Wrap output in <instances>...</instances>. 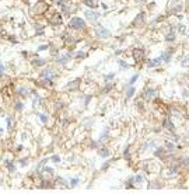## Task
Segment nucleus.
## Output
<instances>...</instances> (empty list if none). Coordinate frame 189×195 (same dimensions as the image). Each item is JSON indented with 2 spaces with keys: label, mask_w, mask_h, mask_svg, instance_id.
Segmentation results:
<instances>
[{
  "label": "nucleus",
  "mask_w": 189,
  "mask_h": 195,
  "mask_svg": "<svg viewBox=\"0 0 189 195\" xmlns=\"http://www.w3.org/2000/svg\"><path fill=\"white\" fill-rule=\"evenodd\" d=\"M69 28L72 29H84L86 28V21L80 17H73L69 21Z\"/></svg>",
  "instance_id": "nucleus-1"
},
{
  "label": "nucleus",
  "mask_w": 189,
  "mask_h": 195,
  "mask_svg": "<svg viewBox=\"0 0 189 195\" xmlns=\"http://www.w3.org/2000/svg\"><path fill=\"white\" fill-rule=\"evenodd\" d=\"M48 21H49L51 25H53V27H59V25L63 24V16L60 13H52L51 16H48Z\"/></svg>",
  "instance_id": "nucleus-2"
},
{
  "label": "nucleus",
  "mask_w": 189,
  "mask_h": 195,
  "mask_svg": "<svg viewBox=\"0 0 189 195\" xmlns=\"http://www.w3.org/2000/svg\"><path fill=\"white\" fill-rule=\"evenodd\" d=\"M95 34H97L98 38H102V39L111 37V32L105 27H102V25H97V27H95Z\"/></svg>",
  "instance_id": "nucleus-3"
},
{
  "label": "nucleus",
  "mask_w": 189,
  "mask_h": 195,
  "mask_svg": "<svg viewBox=\"0 0 189 195\" xmlns=\"http://www.w3.org/2000/svg\"><path fill=\"white\" fill-rule=\"evenodd\" d=\"M48 9V4L45 2H39L36 3V4L34 6V9H32V11H34V14H38V16H41V14H43Z\"/></svg>",
  "instance_id": "nucleus-4"
},
{
  "label": "nucleus",
  "mask_w": 189,
  "mask_h": 195,
  "mask_svg": "<svg viewBox=\"0 0 189 195\" xmlns=\"http://www.w3.org/2000/svg\"><path fill=\"white\" fill-rule=\"evenodd\" d=\"M132 55H133V59H135L136 62H140V61H143V58H144V49H142V48H135V49L132 51Z\"/></svg>",
  "instance_id": "nucleus-5"
},
{
  "label": "nucleus",
  "mask_w": 189,
  "mask_h": 195,
  "mask_svg": "<svg viewBox=\"0 0 189 195\" xmlns=\"http://www.w3.org/2000/svg\"><path fill=\"white\" fill-rule=\"evenodd\" d=\"M84 16H86V18H87V20H90V21H97L99 18V14L97 13V11L91 10V9L84 11Z\"/></svg>",
  "instance_id": "nucleus-6"
},
{
  "label": "nucleus",
  "mask_w": 189,
  "mask_h": 195,
  "mask_svg": "<svg viewBox=\"0 0 189 195\" xmlns=\"http://www.w3.org/2000/svg\"><path fill=\"white\" fill-rule=\"evenodd\" d=\"M72 55H73L72 52H69V54H66V55L58 56V58H56V62L59 63V65H66V63L69 62V59H70V56H72Z\"/></svg>",
  "instance_id": "nucleus-7"
},
{
  "label": "nucleus",
  "mask_w": 189,
  "mask_h": 195,
  "mask_svg": "<svg viewBox=\"0 0 189 195\" xmlns=\"http://www.w3.org/2000/svg\"><path fill=\"white\" fill-rule=\"evenodd\" d=\"M42 77H45V79H51V80H53L55 77H56V73H55V70H52V69H45L42 72Z\"/></svg>",
  "instance_id": "nucleus-8"
},
{
  "label": "nucleus",
  "mask_w": 189,
  "mask_h": 195,
  "mask_svg": "<svg viewBox=\"0 0 189 195\" xmlns=\"http://www.w3.org/2000/svg\"><path fill=\"white\" fill-rule=\"evenodd\" d=\"M144 20H146V14L140 13V14H137V17L133 20V25H142L144 22Z\"/></svg>",
  "instance_id": "nucleus-9"
},
{
  "label": "nucleus",
  "mask_w": 189,
  "mask_h": 195,
  "mask_svg": "<svg viewBox=\"0 0 189 195\" xmlns=\"http://www.w3.org/2000/svg\"><path fill=\"white\" fill-rule=\"evenodd\" d=\"M38 83H39V86H42V87H48V88H52V87H53V83H52L51 79H45V77H43V80L38 81Z\"/></svg>",
  "instance_id": "nucleus-10"
},
{
  "label": "nucleus",
  "mask_w": 189,
  "mask_h": 195,
  "mask_svg": "<svg viewBox=\"0 0 189 195\" xmlns=\"http://www.w3.org/2000/svg\"><path fill=\"white\" fill-rule=\"evenodd\" d=\"M161 65V59L160 58H155V59H150L149 62H147V66L149 67H157Z\"/></svg>",
  "instance_id": "nucleus-11"
},
{
  "label": "nucleus",
  "mask_w": 189,
  "mask_h": 195,
  "mask_svg": "<svg viewBox=\"0 0 189 195\" xmlns=\"http://www.w3.org/2000/svg\"><path fill=\"white\" fill-rule=\"evenodd\" d=\"M154 96H155V90L154 88H151V87L146 88V91H144V97H146V98H153Z\"/></svg>",
  "instance_id": "nucleus-12"
},
{
  "label": "nucleus",
  "mask_w": 189,
  "mask_h": 195,
  "mask_svg": "<svg viewBox=\"0 0 189 195\" xmlns=\"http://www.w3.org/2000/svg\"><path fill=\"white\" fill-rule=\"evenodd\" d=\"M160 59H161V62L168 63L169 61H171V52H164V54L160 56Z\"/></svg>",
  "instance_id": "nucleus-13"
},
{
  "label": "nucleus",
  "mask_w": 189,
  "mask_h": 195,
  "mask_svg": "<svg viewBox=\"0 0 189 195\" xmlns=\"http://www.w3.org/2000/svg\"><path fill=\"white\" fill-rule=\"evenodd\" d=\"M79 83H80V79H76V80L70 81V84L66 86V88H67V90H73V88L79 87Z\"/></svg>",
  "instance_id": "nucleus-14"
},
{
  "label": "nucleus",
  "mask_w": 189,
  "mask_h": 195,
  "mask_svg": "<svg viewBox=\"0 0 189 195\" xmlns=\"http://www.w3.org/2000/svg\"><path fill=\"white\" fill-rule=\"evenodd\" d=\"M83 2H84V4H86L88 9H95V7L98 6L95 0H83Z\"/></svg>",
  "instance_id": "nucleus-15"
},
{
  "label": "nucleus",
  "mask_w": 189,
  "mask_h": 195,
  "mask_svg": "<svg viewBox=\"0 0 189 195\" xmlns=\"http://www.w3.org/2000/svg\"><path fill=\"white\" fill-rule=\"evenodd\" d=\"M60 7H62V11H63V16H69V14H70V4L63 3Z\"/></svg>",
  "instance_id": "nucleus-16"
},
{
  "label": "nucleus",
  "mask_w": 189,
  "mask_h": 195,
  "mask_svg": "<svg viewBox=\"0 0 189 195\" xmlns=\"http://www.w3.org/2000/svg\"><path fill=\"white\" fill-rule=\"evenodd\" d=\"M45 63H46V61L45 59H41V58H36L32 61V65L34 66H45Z\"/></svg>",
  "instance_id": "nucleus-17"
},
{
  "label": "nucleus",
  "mask_w": 189,
  "mask_h": 195,
  "mask_svg": "<svg viewBox=\"0 0 189 195\" xmlns=\"http://www.w3.org/2000/svg\"><path fill=\"white\" fill-rule=\"evenodd\" d=\"M43 31H45V27H43V25H41V24H36V25H35V32H36V35H41V34H43Z\"/></svg>",
  "instance_id": "nucleus-18"
},
{
  "label": "nucleus",
  "mask_w": 189,
  "mask_h": 195,
  "mask_svg": "<svg viewBox=\"0 0 189 195\" xmlns=\"http://www.w3.org/2000/svg\"><path fill=\"white\" fill-rule=\"evenodd\" d=\"M74 58H76V59H83V58H86V52H84V51L76 52V54H74Z\"/></svg>",
  "instance_id": "nucleus-19"
},
{
  "label": "nucleus",
  "mask_w": 189,
  "mask_h": 195,
  "mask_svg": "<svg viewBox=\"0 0 189 195\" xmlns=\"http://www.w3.org/2000/svg\"><path fill=\"white\" fill-rule=\"evenodd\" d=\"M165 41H167V42H172V41H175V34H174V32H169L168 35L165 37Z\"/></svg>",
  "instance_id": "nucleus-20"
},
{
  "label": "nucleus",
  "mask_w": 189,
  "mask_h": 195,
  "mask_svg": "<svg viewBox=\"0 0 189 195\" xmlns=\"http://www.w3.org/2000/svg\"><path fill=\"white\" fill-rule=\"evenodd\" d=\"M99 156H101V157H108L109 156V150H106V149H101V150H99Z\"/></svg>",
  "instance_id": "nucleus-21"
},
{
  "label": "nucleus",
  "mask_w": 189,
  "mask_h": 195,
  "mask_svg": "<svg viewBox=\"0 0 189 195\" xmlns=\"http://www.w3.org/2000/svg\"><path fill=\"white\" fill-rule=\"evenodd\" d=\"M135 94V87H130L128 90V93H126V97H128V98H130V97Z\"/></svg>",
  "instance_id": "nucleus-22"
},
{
  "label": "nucleus",
  "mask_w": 189,
  "mask_h": 195,
  "mask_svg": "<svg viewBox=\"0 0 189 195\" xmlns=\"http://www.w3.org/2000/svg\"><path fill=\"white\" fill-rule=\"evenodd\" d=\"M164 126H168V129H174V125H172V122L171 121H168V119H165L164 121Z\"/></svg>",
  "instance_id": "nucleus-23"
},
{
  "label": "nucleus",
  "mask_w": 189,
  "mask_h": 195,
  "mask_svg": "<svg viewBox=\"0 0 189 195\" xmlns=\"http://www.w3.org/2000/svg\"><path fill=\"white\" fill-rule=\"evenodd\" d=\"M7 126H9V131L13 129V117H9V118H7Z\"/></svg>",
  "instance_id": "nucleus-24"
},
{
  "label": "nucleus",
  "mask_w": 189,
  "mask_h": 195,
  "mask_svg": "<svg viewBox=\"0 0 189 195\" xmlns=\"http://www.w3.org/2000/svg\"><path fill=\"white\" fill-rule=\"evenodd\" d=\"M48 48H49V45H48V44H43V45H39V46H38V51L42 52V51H46Z\"/></svg>",
  "instance_id": "nucleus-25"
},
{
  "label": "nucleus",
  "mask_w": 189,
  "mask_h": 195,
  "mask_svg": "<svg viewBox=\"0 0 189 195\" xmlns=\"http://www.w3.org/2000/svg\"><path fill=\"white\" fill-rule=\"evenodd\" d=\"M162 153H164V149H162V147H160V149H157V150H155V153H154V155L157 156V157H161V156H162Z\"/></svg>",
  "instance_id": "nucleus-26"
},
{
  "label": "nucleus",
  "mask_w": 189,
  "mask_h": 195,
  "mask_svg": "<svg viewBox=\"0 0 189 195\" xmlns=\"http://www.w3.org/2000/svg\"><path fill=\"white\" fill-rule=\"evenodd\" d=\"M137 79H139V74H135V76H132V77H130V80H129V84L132 86L136 80H137Z\"/></svg>",
  "instance_id": "nucleus-27"
},
{
  "label": "nucleus",
  "mask_w": 189,
  "mask_h": 195,
  "mask_svg": "<svg viewBox=\"0 0 189 195\" xmlns=\"http://www.w3.org/2000/svg\"><path fill=\"white\" fill-rule=\"evenodd\" d=\"M16 110H17V111H23V110H24V104H23V103H17V104H16Z\"/></svg>",
  "instance_id": "nucleus-28"
},
{
  "label": "nucleus",
  "mask_w": 189,
  "mask_h": 195,
  "mask_svg": "<svg viewBox=\"0 0 189 195\" xmlns=\"http://www.w3.org/2000/svg\"><path fill=\"white\" fill-rule=\"evenodd\" d=\"M118 63H119V66H121V67H125V69H126V67H129L128 63H126L125 61H122V59H119V61H118Z\"/></svg>",
  "instance_id": "nucleus-29"
},
{
  "label": "nucleus",
  "mask_w": 189,
  "mask_h": 195,
  "mask_svg": "<svg viewBox=\"0 0 189 195\" xmlns=\"http://www.w3.org/2000/svg\"><path fill=\"white\" fill-rule=\"evenodd\" d=\"M39 119H41V122H43V123L48 122V117H46L45 114H41V115H39Z\"/></svg>",
  "instance_id": "nucleus-30"
},
{
  "label": "nucleus",
  "mask_w": 189,
  "mask_h": 195,
  "mask_svg": "<svg viewBox=\"0 0 189 195\" xmlns=\"http://www.w3.org/2000/svg\"><path fill=\"white\" fill-rule=\"evenodd\" d=\"M165 147L168 149V150H174V145L169 143V142H165Z\"/></svg>",
  "instance_id": "nucleus-31"
},
{
  "label": "nucleus",
  "mask_w": 189,
  "mask_h": 195,
  "mask_svg": "<svg viewBox=\"0 0 189 195\" xmlns=\"http://www.w3.org/2000/svg\"><path fill=\"white\" fill-rule=\"evenodd\" d=\"M182 66H186V67H189V56H186V58L184 59V62H182Z\"/></svg>",
  "instance_id": "nucleus-32"
},
{
  "label": "nucleus",
  "mask_w": 189,
  "mask_h": 195,
  "mask_svg": "<svg viewBox=\"0 0 189 195\" xmlns=\"http://www.w3.org/2000/svg\"><path fill=\"white\" fill-rule=\"evenodd\" d=\"M51 160H52V162H55V163H59V162H60V157H59V156H52Z\"/></svg>",
  "instance_id": "nucleus-33"
},
{
  "label": "nucleus",
  "mask_w": 189,
  "mask_h": 195,
  "mask_svg": "<svg viewBox=\"0 0 189 195\" xmlns=\"http://www.w3.org/2000/svg\"><path fill=\"white\" fill-rule=\"evenodd\" d=\"M133 181H136V182H142V181H143V177H142V175H136V177L133 178Z\"/></svg>",
  "instance_id": "nucleus-34"
},
{
  "label": "nucleus",
  "mask_w": 189,
  "mask_h": 195,
  "mask_svg": "<svg viewBox=\"0 0 189 195\" xmlns=\"http://www.w3.org/2000/svg\"><path fill=\"white\" fill-rule=\"evenodd\" d=\"M52 2H53V4H56V6H62L63 3H65L63 0H52Z\"/></svg>",
  "instance_id": "nucleus-35"
},
{
  "label": "nucleus",
  "mask_w": 189,
  "mask_h": 195,
  "mask_svg": "<svg viewBox=\"0 0 189 195\" xmlns=\"http://www.w3.org/2000/svg\"><path fill=\"white\" fill-rule=\"evenodd\" d=\"M77 184H79V178H73L72 180V187H76Z\"/></svg>",
  "instance_id": "nucleus-36"
},
{
  "label": "nucleus",
  "mask_w": 189,
  "mask_h": 195,
  "mask_svg": "<svg viewBox=\"0 0 189 195\" xmlns=\"http://www.w3.org/2000/svg\"><path fill=\"white\" fill-rule=\"evenodd\" d=\"M20 166L21 167H24V166H27V160L23 159V160H20Z\"/></svg>",
  "instance_id": "nucleus-37"
},
{
  "label": "nucleus",
  "mask_w": 189,
  "mask_h": 195,
  "mask_svg": "<svg viewBox=\"0 0 189 195\" xmlns=\"http://www.w3.org/2000/svg\"><path fill=\"white\" fill-rule=\"evenodd\" d=\"M114 76H115V74H114V73H111V74H108V76H105V80H112Z\"/></svg>",
  "instance_id": "nucleus-38"
},
{
  "label": "nucleus",
  "mask_w": 189,
  "mask_h": 195,
  "mask_svg": "<svg viewBox=\"0 0 189 195\" xmlns=\"http://www.w3.org/2000/svg\"><path fill=\"white\" fill-rule=\"evenodd\" d=\"M123 156L126 157V159H129V147H126V149H125V153H123Z\"/></svg>",
  "instance_id": "nucleus-39"
},
{
  "label": "nucleus",
  "mask_w": 189,
  "mask_h": 195,
  "mask_svg": "<svg viewBox=\"0 0 189 195\" xmlns=\"http://www.w3.org/2000/svg\"><path fill=\"white\" fill-rule=\"evenodd\" d=\"M2 74H3V65L0 63V77H2Z\"/></svg>",
  "instance_id": "nucleus-40"
},
{
  "label": "nucleus",
  "mask_w": 189,
  "mask_h": 195,
  "mask_svg": "<svg viewBox=\"0 0 189 195\" xmlns=\"http://www.w3.org/2000/svg\"><path fill=\"white\" fill-rule=\"evenodd\" d=\"M2 132H3V129H2V128H0V133H2Z\"/></svg>",
  "instance_id": "nucleus-41"
}]
</instances>
